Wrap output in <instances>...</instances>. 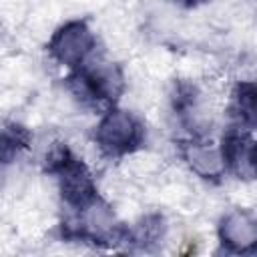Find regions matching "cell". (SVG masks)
Instances as JSON below:
<instances>
[{"instance_id":"6da1fadb","label":"cell","mask_w":257,"mask_h":257,"mask_svg":"<svg viewBox=\"0 0 257 257\" xmlns=\"http://www.w3.org/2000/svg\"><path fill=\"white\" fill-rule=\"evenodd\" d=\"M44 173L56 181L60 199L70 213L84 211L100 201L98 187L88 165L66 143H56L46 153Z\"/></svg>"},{"instance_id":"7a4b0ae2","label":"cell","mask_w":257,"mask_h":257,"mask_svg":"<svg viewBox=\"0 0 257 257\" xmlns=\"http://www.w3.org/2000/svg\"><path fill=\"white\" fill-rule=\"evenodd\" d=\"M64 84L82 108L104 112L110 106H116L124 92V74L120 66L112 62L88 60L78 68H72L66 74Z\"/></svg>"},{"instance_id":"3957f363","label":"cell","mask_w":257,"mask_h":257,"mask_svg":"<svg viewBox=\"0 0 257 257\" xmlns=\"http://www.w3.org/2000/svg\"><path fill=\"white\" fill-rule=\"evenodd\" d=\"M94 145L106 159H124L147 143V126L131 110L110 106L94 126Z\"/></svg>"},{"instance_id":"277c9868","label":"cell","mask_w":257,"mask_h":257,"mask_svg":"<svg viewBox=\"0 0 257 257\" xmlns=\"http://www.w3.org/2000/svg\"><path fill=\"white\" fill-rule=\"evenodd\" d=\"M46 50L56 64L72 70L90 60L96 50V36L86 20H68L52 32Z\"/></svg>"},{"instance_id":"5b68a950","label":"cell","mask_w":257,"mask_h":257,"mask_svg":"<svg viewBox=\"0 0 257 257\" xmlns=\"http://www.w3.org/2000/svg\"><path fill=\"white\" fill-rule=\"evenodd\" d=\"M219 155L223 161L225 173L243 179V181H253L255 177V141H253V131L231 126L225 131L221 145H219Z\"/></svg>"},{"instance_id":"8992f818","label":"cell","mask_w":257,"mask_h":257,"mask_svg":"<svg viewBox=\"0 0 257 257\" xmlns=\"http://www.w3.org/2000/svg\"><path fill=\"white\" fill-rule=\"evenodd\" d=\"M217 237L225 253H253L257 247V221L251 213L233 209L221 217L217 225Z\"/></svg>"},{"instance_id":"52a82bcc","label":"cell","mask_w":257,"mask_h":257,"mask_svg":"<svg viewBox=\"0 0 257 257\" xmlns=\"http://www.w3.org/2000/svg\"><path fill=\"white\" fill-rule=\"evenodd\" d=\"M181 155L197 177L213 183H219L225 177L219 147H213L211 143H205L201 139H191L181 145Z\"/></svg>"},{"instance_id":"ba28073f","label":"cell","mask_w":257,"mask_h":257,"mask_svg":"<svg viewBox=\"0 0 257 257\" xmlns=\"http://www.w3.org/2000/svg\"><path fill=\"white\" fill-rule=\"evenodd\" d=\"M231 118L239 128L253 131L257 122V86L253 80H241L231 92Z\"/></svg>"},{"instance_id":"9c48e42d","label":"cell","mask_w":257,"mask_h":257,"mask_svg":"<svg viewBox=\"0 0 257 257\" xmlns=\"http://www.w3.org/2000/svg\"><path fill=\"white\" fill-rule=\"evenodd\" d=\"M32 145V131L22 122H6L0 128V167L14 163Z\"/></svg>"},{"instance_id":"30bf717a","label":"cell","mask_w":257,"mask_h":257,"mask_svg":"<svg viewBox=\"0 0 257 257\" xmlns=\"http://www.w3.org/2000/svg\"><path fill=\"white\" fill-rule=\"evenodd\" d=\"M165 231H167L165 217L161 213H149L141 217L133 227H128L126 245H135L143 251H151L163 241Z\"/></svg>"},{"instance_id":"8fae6325","label":"cell","mask_w":257,"mask_h":257,"mask_svg":"<svg viewBox=\"0 0 257 257\" xmlns=\"http://www.w3.org/2000/svg\"><path fill=\"white\" fill-rule=\"evenodd\" d=\"M197 100H199V92L193 82L189 80L175 82L173 92H171V106L175 114H179L181 118H189L197 108Z\"/></svg>"},{"instance_id":"7c38bea8","label":"cell","mask_w":257,"mask_h":257,"mask_svg":"<svg viewBox=\"0 0 257 257\" xmlns=\"http://www.w3.org/2000/svg\"><path fill=\"white\" fill-rule=\"evenodd\" d=\"M173 2L179 4V6H183V8H197V6L205 4L207 0H173Z\"/></svg>"}]
</instances>
